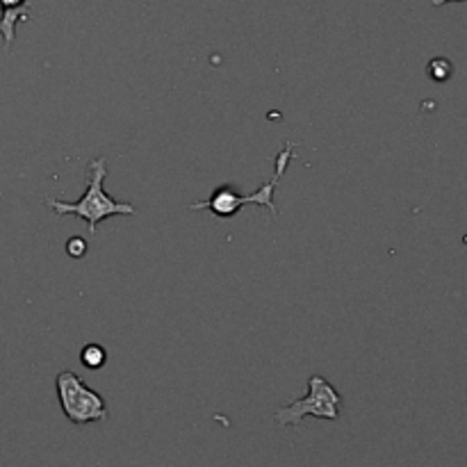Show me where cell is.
Masks as SVG:
<instances>
[{"mask_svg": "<svg viewBox=\"0 0 467 467\" xmlns=\"http://www.w3.org/2000/svg\"><path fill=\"white\" fill-rule=\"evenodd\" d=\"M445 3H451V0H431V5H436V7H441ZM456 3H463V0H456Z\"/></svg>", "mask_w": 467, "mask_h": 467, "instance_id": "9", "label": "cell"}, {"mask_svg": "<svg viewBox=\"0 0 467 467\" xmlns=\"http://www.w3.org/2000/svg\"><path fill=\"white\" fill-rule=\"evenodd\" d=\"M57 388V400L62 406V413L68 422L85 427L94 422H108V404L96 390H91L76 372H59L55 379Z\"/></svg>", "mask_w": 467, "mask_h": 467, "instance_id": "4", "label": "cell"}, {"mask_svg": "<svg viewBox=\"0 0 467 467\" xmlns=\"http://www.w3.org/2000/svg\"><path fill=\"white\" fill-rule=\"evenodd\" d=\"M30 18V3L27 0H0V36L5 48H12L16 39V26Z\"/></svg>", "mask_w": 467, "mask_h": 467, "instance_id": "5", "label": "cell"}, {"mask_svg": "<svg viewBox=\"0 0 467 467\" xmlns=\"http://www.w3.org/2000/svg\"><path fill=\"white\" fill-rule=\"evenodd\" d=\"M451 68L454 67H451L450 59H445V57L431 59V62H429V78L436 82H445L451 78Z\"/></svg>", "mask_w": 467, "mask_h": 467, "instance_id": "7", "label": "cell"}, {"mask_svg": "<svg viewBox=\"0 0 467 467\" xmlns=\"http://www.w3.org/2000/svg\"><path fill=\"white\" fill-rule=\"evenodd\" d=\"M89 185H87L85 194L78 201H57L48 199L46 205L50 210H55L57 214H73V217L82 219L89 226L91 235H96V228L100 222L109 217H132L135 214V205L132 203H121V201H114L112 196L105 192L103 182L108 178V160L105 158H94L89 160Z\"/></svg>", "mask_w": 467, "mask_h": 467, "instance_id": "1", "label": "cell"}, {"mask_svg": "<svg viewBox=\"0 0 467 467\" xmlns=\"http://www.w3.org/2000/svg\"><path fill=\"white\" fill-rule=\"evenodd\" d=\"M295 149H296L295 141H287L285 149L276 155L274 176L269 178V181H265L263 185H260L255 192H251V194H237L233 187L223 185V187H217V190H214L205 201H196V203H192L190 210H210L214 217L228 219V217H235L244 205H260V208H267L269 213L276 217L278 208L276 203H274V196H276L278 182H281V178L285 176L287 167H290V160L292 155H295Z\"/></svg>", "mask_w": 467, "mask_h": 467, "instance_id": "2", "label": "cell"}, {"mask_svg": "<svg viewBox=\"0 0 467 467\" xmlns=\"http://www.w3.org/2000/svg\"><path fill=\"white\" fill-rule=\"evenodd\" d=\"M67 254L71 255V258H85L87 255V242L82 240V237H71V240L67 242Z\"/></svg>", "mask_w": 467, "mask_h": 467, "instance_id": "8", "label": "cell"}, {"mask_svg": "<svg viewBox=\"0 0 467 467\" xmlns=\"http://www.w3.org/2000/svg\"><path fill=\"white\" fill-rule=\"evenodd\" d=\"M342 413V397L328 379L313 374L308 379V392L301 400L290 401L276 410V424L283 429L299 427L306 418L336 422Z\"/></svg>", "mask_w": 467, "mask_h": 467, "instance_id": "3", "label": "cell"}, {"mask_svg": "<svg viewBox=\"0 0 467 467\" xmlns=\"http://www.w3.org/2000/svg\"><path fill=\"white\" fill-rule=\"evenodd\" d=\"M80 363L85 365L87 369H100L105 368V363H108V351H105V347L100 345H87L82 347L80 351Z\"/></svg>", "mask_w": 467, "mask_h": 467, "instance_id": "6", "label": "cell"}]
</instances>
